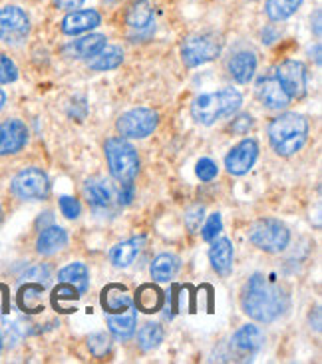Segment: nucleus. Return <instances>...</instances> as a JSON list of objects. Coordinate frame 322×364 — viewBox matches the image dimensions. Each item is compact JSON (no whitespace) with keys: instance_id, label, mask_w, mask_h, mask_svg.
Wrapping results in <instances>:
<instances>
[{"instance_id":"1","label":"nucleus","mask_w":322,"mask_h":364,"mask_svg":"<svg viewBox=\"0 0 322 364\" xmlns=\"http://www.w3.org/2000/svg\"><path fill=\"white\" fill-rule=\"evenodd\" d=\"M241 306L247 315L259 323H273L289 309V296L279 285H273L263 275H253L245 285Z\"/></svg>"},{"instance_id":"2","label":"nucleus","mask_w":322,"mask_h":364,"mask_svg":"<svg viewBox=\"0 0 322 364\" xmlns=\"http://www.w3.org/2000/svg\"><path fill=\"white\" fill-rule=\"evenodd\" d=\"M308 138V122L301 114H283L269 126V139L279 156H293Z\"/></svg>"},{"instance_id":"3","label":"nucleus","mask_w":322,"mask_h":364,"mask_svg":"<svg viewBox=\"0 0 322 364\" xmlns=\"http://www.w3.org/2000/svg\"><path fill=\"white\" fill-rule=\"evenodd\" d=\"M241 94L233 88L219 90L211 94H203L191 104V116L201 126H211L217 119L227 118L241 108Z\"/></svg>"},{"instance_id":"4","label":"nucleus","mask_w":322,"mask_h":364,"mask_svg":"<svg viewBox=\"0 0 322 364\" xmlns=\"http://www.w3.org/2000/svg\"><path fill=\"white\" fill-rule=\"evenodd\" d=\"M104 149H106L109 171L117 181L127 183L136 178L137 169H139V158H137L136 148L129 141L124 138H109Z\"/></svg>"},{"instance_id":"5","label":"nucleus","mask_w":322,"mask_h":364,"mask_svg":"<svg viewBox=\"0 0 322 364\" xmlns=\"http://www.w3.org/2000/svg\"><path fill=\"white\" fill-rule=\"evenodd\" d=\"M249 239L261 251H267V253H281L289 245L291 233H289L286 225L281 223V221H277V219H261V221H257L251 227Z\"/></svg>"},{"instance_id":"6","label":"nucleus","mask_w":322,"mask_h":364,"mask_svg":"<svg viewBox=\"0 0 322 364\" xmlns=\"http://www.w3.org/2000/svg\"><path fill=\"white\" fill-rule=\"evenodd\" d=\"M221 54V40L215 34H195L181 44V56L187 66H201Z\"/></svg>"},{"instance_id":"7","label":"nucleus","mask_w":322,"mask_h":364,"mask_svg":"<svg viewBox=\"0 0 322 364\" xmlns=\"http://www.w3.org/2000/svg\"><path fill=\"white\" fill-rule=\"evenodd\" d=\"M157 128V114L147 108H136L126 112L117 119V132L122 138H147Z\"/></svg>"},{"instance_id":"8","label":"nucleus","mask_w":322,"mask_h":364,"mask_svg":"<svg viewBox=\"0 0 322 364\" xmlns=\"http://www.w3.org/2000/svg\"><path fill=\"white\" fill-rule=\"evenodd\" d=\"M30 34L28 14L18 6L0 9V40L6 44H20Z\"/></svg>"},{"instance_id":"9","label":"nucleus","mask_w":322,"mask_h":364,"mask_svg":"<svg viewBox=\"0 0 322 364\" xmlns=\"http://www.w3.org/2000/svg\"><path fill=\"white\" fill-rule=\"evenodd\" d=\"M48 178L42 169L28 168L12 179V193L20 199H28V201L44 199L48 196Z\"/></svg>"},{"instance_id":"10","label":"nucleus","mask_w":322,"mask_h":364,"mask_svg":"<svg viewBox=\"0 0 322 364\" xmlns=\"http://www.w3.org/2000/svg\"><path fill=\"white\" fill-rule=\"evenodd\" d=\"M277 80L291 98H303L306 94V70L299 60H284L279 64Z\"/></svg>"},{"instance_id":"11","label":"nucleus","mask_w":322,"mask_h":364,"mask_svg":"<svg viewBox=\"0 0 322 364\" xmlns=\"http://www.w3.org/2000/svg\"><path fill=\"white\" fill-rule=\"evenodd\" d=\"M257 156H259L257 141L254 139H243L225 158V168L233 176H243V173H247L249 169L253 168V164L257 161Z\"/></svg>"},{"instance_id":"12","label":"nucleus","mask_w":322,"mask_h":364,"mask_svg":"<svg viewBox=\"0 0 322 364\" xmlns=\"http://www.w3.org/2000/svg\"><path fill=\"white\" fill-rule=\"evenodd\" d=\"M28 129L20 119H9L0 124V156L16 154L26 146Z\"/></svg>"},{"instance_id":"13","label":"nucleus","mask_w":322,"mask_h":364,"mask_svg":"<svg viewBox=\"0 0 322 364\" xmlns=\"http://www.w3.org/2000/svg\"><path fill=\"white\" fill-rule=\"evenodd\" d=\"M257 94H259V100L263 102L267 108L271 109H283L289 106L291 102V96L283 90V86L279 84L277 78H263L259 80L257 84Z\"/></svg>"},{"instance_id":"14","label":"nucleus","mask_w":322,"mask_h":364,"mask_svg":"<svg viewBox=\"0 0 322 364\" xmlns=\"http://www.w3.org/2000/svg\"><path fill=\"white\" fill-rule=\"evenodd\" d=\"M100 24H102V16L96 10H74L62 20V32L70 34V36H76V34L96 28Z\"/></svg>"},{"instance_id":"15","label":"nucleus","mask_w":322,"mask_h":364,"mask_svg":"<svg viewBox=\"0 0 322 364\" xmlns=\"http://www.w3.org/2000/svg\"><path fill=\"white\" fill-rule=\"evenodd\" d=\"M264 343L263 331L254 325L241 326L233 336V348L241 355H253L254 350H259Z\"/></svg>"},{"instance_id":"16","label":"nucleus","mask_w":322,"mask_h":364,"mask_svg":"<svg viewBox=\"0 0 322 364\" xmlns=\"http://www.w3.org/2000/svg\"><path fill=\"white\" fill-rule=\"evenodd\" d=\"M104 46H106V36H102V34H90V36H84V38L74 40L72 44L66 46L64 52H66V56H70V58L86 60L94 58Z\"/></svg>"},{"instance_id":"17","label":"nucleus","mask_w":322,"mask_h":364,"mask_svg":"<svg viewBox=\"0 0 322 364\" xmlns=\"http://www.w3.org/2000/svg\"><path fill=\"white\" fill-rule=\"evenodd\" d=\"M209 261L211 267L219 275H229L233 267V245L229 239H217L213 247L209 249Z\"/></svg>"},{"instance_id":"18","label":"nucleus","mask_w":322,"mask_h":364,"mask_svg":"<svg viewBox=\"0 0 322 364\" xmlns=\"http://www.w3.org/2000/svg\"><path fill=\"white\" fill-rule=\"evenodd\" d=\"M257 70V56L253 52H237L233 58L229 60V74L239 84H247L254 76Z\"/></svg>"},{"instance_id":"19","label":"nucleus","mask_w":322,"mask_h":364,"mask_svg":"<svg viewBox=\"0 0 322 364\" xmlns=\"http://www.w3.org/2000/svg\"><path fill=\"white\" fill-rule=\"evenodd\" d=\"M68 243V235L62 227L52 225L48 229H44L38 235V241H36V251L40 255H54L58 253L60 249H64Z\"/></svg>"},{"instance_id":"20","label":"nucleus","mask_w":322,"mask_h":364,"mask_svg":"<svg viewBox=\"0 0 322 364\" xmlns=\"http://www.w3.org/2000/svg\"><path fill=\"white\" fill-rule=\"evenodd\" d=\"M144 245H146V239L144 237L127 239V241H124V243H119V245L112 249L109 259H112V263L116 267H129L136 261V257L141 253Z\"/></svg>"},{"instance_id":"21","label":"nucleus","mask_w":322,"mask_h":364,"mask_svg":"<svg viewBox=\"0 0 322 364\" xmlns=\"http://www.w3.org/2000/svg\"><path fill=\"white\" fill-rule=\"evenodd\" d=\"M102 306L109 315L122 313L127 306H132V296L127 295V289L124 285H107L102 291Z\"/></svg>"},{"instance_id":"22","label":"nucleus","mask_w":322,"mask_h":364,"mask_svg":"<svg viewBox=\"0 0 322 364\" xmlns=\"http://www.w3.org/2000/svg\"><path fill=\"white\" fill-rule=\"evenodd\" d=\"M107 326H109L112 335L126 341L136 333V311L132 306H127L122 313H112L107 318Z\"/></svg>"},{"instance_id":"23","label":"nucleus","mask_w":322,"mask_h":364,"mask_svg":"<svg viewBox=\"0 0 322 364\" xmlns=\"http://www.w3.org/2000/svg\"><path fill=\"white\" fill-rule=\"evenodd\" d=\"M154 20V9L149 0H132V4L127 6L126 22L136 30H144L151 24Z\"/></svg>"},{"instance_id":"24","label":"nucleus","mask_w":322,"mask_h":364,"mask_svg":"<svg viewBox=\"0 0 322 364\" xmlns=\"http://www.w3.org/2000/svg\"><path fill=\"white\" fill-rule=\"evenodd\" d=\"M60 283H66V285H72L80 295H84L88 291L90 285V273L88 267L82 265V263H70L68 267H64L60 271Z\"/></svg>"},{"instance_id":"25","label":"nucleus","mask_w":322,"mask_h":364,"mask_svg":"<svg viewBox=\"0 0 322 364\" xmlns=\"http://www.w3.org/2000/svg\"><path fill=\"white\" fill-rule=\"evenodd\" d=\"M84 196L88 199L90 205L107 207L114 199V189L104 179H92L84 187Z\"/></svg>"},{"instance_id":"26","label":"nucleus","mask_w":322,"mask_h":364,"mask_svg":"<svg viewBox=\"0 0 322 364\" xmlns=\"http://www.w3.org/2000/svg\"><path fill=\"white\" fill-rule=\"evenodd\" d=\"M136 306L147 315L157 313L163 306V293L156 285H141L136 293Z\"/></svg>"},{"instance_id":"27","label":"nucleus","mask_w":322,"mask_h":364,"mask_svg":"<svg viewBox=\"0 0 322 364\" xmlns=\"http://www.w3.org/2000/svg\"><path fill=\"white\" fill-rule=\"evenodd\" d=\"M177 269H179V259L176 255L163 253V255L156 257V261L151 265V277L157 283H167L169 279H173Z\"/></svg>"},{"instance_id":"28","label":"nucleus","mask_w":322,"mask_h":364,"mask_svg":"<svg viewBox=\"0 0 322 364\" xmlns=\"http://www.w3.org/2000/svg\"><path fill=\"white\" fill-rule=\"evenodd\" d=\"M124 60V52L117 46H104L94 58L90 60V68L92 70H112L117 68Z\"/></svg>"},{"instance_id":"29","label":"nucleus","mask_w":322,"mask_h":364,"mask_svg":"<svg viewBox=\"0 0 322 364\" xmlns=\"http://www.w3.org/2000/svg\"><path fill=\"white\" fill-rule=\"evenodd\" d=\"M303 0H267V16L274 22L293 16Z\"/></svg>"},{"instance_id":"30","label":"nucleus","mask_w":322,"mask_h":364,"mask_svg":"<svg viewBox=\"0 0 322 364\" xmlns=\"http://www.w3.org/2000/svg\"><path fill=\"white\" fill-rule=\"evenodd\" d=\"M137 341H139V346L144 350H154L163 341V328L157 323H147V325L141 326V331L137 335Z\"/></svg>"},{"instance_id":"31","label":"nucleus","mask_w":322,"mask_h":364,"mask_svg":"<svg viewBox=\"0 0 322 364\" xmlns=\"http://www.w3.org/2000/svg\"><path fill=\"white\" fill-rule=\"evenodd\" d=\"M80 293L72 285H66V283H60L56 289H54V295H52V303L58 311H64V301H76L80 299Z\"/></svg>"},{"instance_id":"32","label":"nucleus","mask_w":322,"mask_h":364,"mask_svg":"<svg viewBox=\"0 0 322 364\" xmlns=\"http://www.w3.org/2000/svg\"><path fill=\"white\" fill-rule=\"evenodd\" d=\"M40 291H42V285H26V289H22L20 291V306L22 309H26L28 313H38L36 311V306L32 305V301H36L40 303Z\"/></svg>"},{"instance_id":"33","label":"nucleus","mask_w":322,"mask_h":364,"mask_svg":"<svg viewBox=\"0 0 322 364\" xmlns=\"http://www.w3.org/2000/svg\"><path fill=\"white\" fill-rule=\"evenodd\" d=\"M221 229H223L221 215H219V213H213V215H209L205 227L201 229V235H203V239H205V241H215V239H217V235L221 233Z\"/></svg>"},{"instance_id":"34","label":"nucleus","mask_w":322,"mask_h":364,"mask_svg":"<svg viewBox=\"0 0 322 364\" xmlns=\"http://www.w3.org/2000/svg\"><path fill=\"white\" fill-rule=\"evenodd\" d=\"M18 78V70L14 66V62L6 58L4 54H0V84H10Z\"/></svg>"},{"instance_id":"35","label":"nucleus","mask_w":322,"mask_h":364,"mask_svg":"<svg viewBox=\"0 0 322 364\" xmlns=\"http://www.w3.org/2000/svg\"><path fill=\"white\" fill-rule=\"evenodd\" d=\"M195 173L201 181H211V179H215V176H217V166H215L211 159H199V161H197Z\"/></svg>"},{"instance_id":"36","label":"nucleus","mask_w":322,"mask_h":364,"mask_svg":"<svg viewBox=\"0 0 322 364\" xmlns=\"http://www.w3.org/2000/svg\"><path fill=\"white\" fill-rule=\"evenodd\" d=\"M88 348L92 355L104 356L109 350V338L106 335H94L88 338Z\"/></svg>"},{"instance_id":"37","label":"nucleus","mask_w":322,"mask_h":364,"mask_svg":"<svg viewBox=\"0 0 322 364\" xmlns=\"http://www.w3.org/2000/svg\"><path fill=\"white\" fill-rule=\"evenodd\" d=\"M60 209H62V213L68 217V219H76L80 215V211H82L78 199L68 196L60 197Z\"/></svg>"},{"instance_id":"38","label":"nucleus","mask_w":322,"mask_h":364,"mask_svg":"<svg viewBox=\"0 0 322 364\" xmlns=\"http://www.w3.org/2000/svg\"><path fill=\"white\" fill-rule=\"evenodd\" d=\"M201 221H203V207H193L187 211L186 225L189 227L191 233H197V229L201 227Z\"/></svg>"},{"instance_id":"39","label":"nucleus","mask_w":322,"mask_h":364,"mask_svg":"<svg viewBox=\"0 0 322 364\" xmlns=\"http://www.w3.org/2000/svg\"><path fill=\"white\" fill-rule=\"evenodd\" d=\"M24 279H28V281H34L36 285L46 287V285H48L50 273H48V269H46V267H34V269H30L28 273L24 275Z\"/></svg>"},{"instance_id":"40","label":"nucleus","mask_w":322,"mask_h":364,"mask_svg":"<svg viewBox=\"0 0 322 364\" xmlns=\"http://www.w3.org/2000/svg\"><path fill=\"white\" fill-rule=\"evenodd\" d=\"M251 128H253V118L251 116H239L231 124V129H233L235 134H247Z\"/></svg>"},{"instance_id":"41","label":"nucleus","mask_w":322,"mask_h":364,"mask_svg":"<svg viewBox=\"0 0 322 364\" xmlns=\"http://www.w3.org/2000/svg\"><path fill=\"white\" fill-rule=\"evenodd\" d=\"M132 199H134V187L129 186V181H127V183H122V187L117 189V203H119V205H127Z\"/></svg>"},{"instance_id":"42","label":"nucleus","mask_w":322,"mask_h":364,"mask_svg":"<svg viewBox=\"0 0 322 364\" xmlns=\"http://www.w3.org/2000/svg\"><path fill=\"white\" fill-rule=\"evenodd\" d=\"M82 2H84V0H56V4H58L60 9H66V10L78 9Z\"/></svg>"},{"instance_id":"43","label":"nucleus","mask_w":322,"mask_h":364,"mask_svg":"<svg viewBox=\"0 0 322 364\" xmlns=\"http://www.w3.org/2000/svg\"><path fill=\"white\" fill-rule=\"evenodd\" d=\"M314 32H316V36H321V10H316V14H314Z\"/></svg>"},{"instance_id":"44","label":"nucleus","mask_w":322,"mask_h":364,"mask_svg":"<svg viewBox=\"0 0 322 364\" xmlns=\"http://www.w3.org/2000/svg\"><path fill=\"white\" fill-rule=\"evenodd\" d=\"M4 104H6V96H4V92L0 90V109L4 108Z\"/></svg>"},{"instance_id":"45","label":"nucleus","mask_w":322,"mask_h":364,"mask_svg":"<svg viewBox=\"0 0 322 364\" xmlns=\"http://www.w3.org/2000/svg\"><path fill=\"white\" fill-rule=\"evenodd\" d=\"M0 353H2V338H0Z\"/></svg>"},{"instance_id":"46","label":"nucleus","mask_w":322,"mask_h":364,"mask_svg":"<svg viewBox=\"0 0 322 364\" xmlns=\"http://www.w3.org/2000/svg\"><path fill=\"white\" fill-rule=\"evenodd\" d=\"M0 221H2V209H0Z\"/></svg>"},{"instance_id":"47","label":"nucleus","mask_w":322,"mask_h":364,"mask_svg":"<svg viewBox=\"0 0 322 364\" xmlns=\"http://www.w3.org/2000/svg\"><path fill=\"white\" fill-rule=\"evenodd\" d=\"M109 2H112V0H109Z\"/></svg>"}]
</instances>
